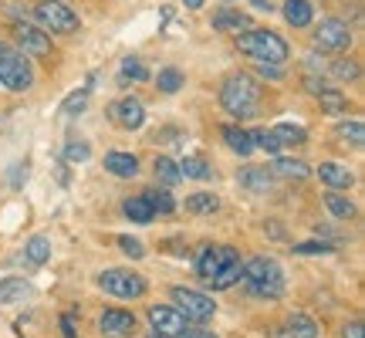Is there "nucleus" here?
Here are the masks:
<instances>
[{"mask_svg": "<svg viewBox=\"0 0 365 338\" xmlns=\"http://www.w3.org/2000/svg\"><path fill=\"white\" fill-rule=\"evenodd\" d=\"M240 271H244L240 254L230 244H203L196 254V277L210 291H230L240 285Z\"/></svg>", "mask_w": 365, "mask_h": 338, "instance_id": "obj_1", "label": "nucleus"}, {"mask_svg": "<svg viewBox=\"0 0 365 338\" xmlns=\"http://www.w3.org/2000/svg\"><path fill=\"white\" fill-rule=\"evenodd\" d=\"M261 102H264V88L257 85L254 75L247 71H234L227 75L220 85V105L227 116H234L237 122H247V118L261 116Z\"/></svg>", "mask_w": 365, "mask_h": 338, "instance_id": "obj_2", "label": "nucleus"}, {"mask_svg": "<svg viewBox=\"0 0 365 338\" xmlns=\"http://www.w3.org/2000/svg\"><path fill=\"white\" fill-rule=\"evenodd\" d=\"M237 51L254 58L257 65H277L284 68L287 58H291V48H287V41L271 31V27H247V31H240L234 38Z\"/></svg>", "mask_w": 365, "mask_h": 338, "instance_id": "obj_3", "label": "nucleus"}, {"mask_svg": "<svg viewBox=\"0 0 365 338\" xmlns=\"http://www.w3.org/2000/svg\"><path fill=\"white\" fill-rule=\"evenodd\" d=\"M240 281L247 285L250 295L267 298V301H277L287 287L284 267H281L274 257H250L247 264H244V271H240Z\"/></svg>", "mask_w": 365, "mask_h": 338, "instance_id": "obj_4", "label": "nucleus"}, {"mask_svg": "<svg viewBox=\"0 0 365 338\" xmlns=\"http://www.w3.org/2000/svg\"><path fill=\"white\" fill-rule=\"evenodd\" d=\"M31 14H34L41 31H48V34H78L81 27V17L65 0H38L31 7Z\"/></svg>", "mask_w": 365, "mask_h": 338, "instance_id": "obj_5", "label": "nucleus"}, {"mask_svg": "<svg viewBox=\"0 0 365 338\" xmlns=\"http://www.w3.org/2000/svg\"><path fill=\"white\" fill-rule=\"evenodd\" d=\"M0 85L7 91H27L34 85V65H31V58H24L11 41H0Z\"/></svg>", "mask_w": 365, "mask_h": 338, "instance_id": "obj_6", "label": "nucleus"}, {"mask_svg": "<svg viewBox=\"0 0 365 338\" xmlns=\"http://www.w3.org/2000/svg\"><path fill=\"white\" fill-rule=\"evenodd\" d=\"M98 287H102L105 295H112V298L135 301L149 291V281L139 271H132V267H105L98 274Z\"/></svg>", "mask_w": 365, "mask_h": 338, "instance_id": "obj_7", "label": "nucleus"}, {"mask_svg": "<svg viewBox=\"0 0 365 338\" xmlns=\"http://www.w3.org/2000/svg\"><path fill=\"white\" fill-rule=\"evenodd\" d=\"M170 298H173V308H176L186 322H196V325H203V322H210V318L217 314V304H213V298H210L207 291H196V287H173Z\"/></svg>", "mask_w": 365, "mask_h": 338, "instance_id": "obj_8", "label": "nucleus"}, {"mask_svg": "<svg viewBox=\"0 0 365 338\" xmlns=\"http://www.w3.org/2000/svg\"><path fill=\"white\" fill-rule=\"evenodd\" d=\"M312 41H314V48H318V51H328V54H345L349 48H352L355 34H352V27L345 24L341 17H322V21L314 24Z\"/></svg>", "mask_w": 365, "mask_h": 338, "instance_id": "obj_9", "label": "nucleus"}, {"mask_svg": "<svg viewBox=\"0 0 365 338\" xmlns=\"http://www.w3.org/2000/svg\"><path fill=\"white\" fill-rule=\"evenodd\" d=\"M14 48L24 54V58H34V61H51V34L48 31H41L38 24H24V21H17L14 24Z\"/></svg>", "mask_w": 365, "mask_h": 338, "instance_id": "obj_10", "label": "nucleus"}, {"mask_svg": "<svg viewBox=\"0 0 365 338\" xmlns=\"http://www.w3.org/2000/svg\"><path fill=\"white\" fill-rule=\"evenodd\" d=\"M108 122L118 126V129L125 132H135L145 126V105L139 98H132V95H122L115 102L108 105Z\"/></svg>", "mask_w": 365, "mask_h": 338, "instance_id": "obj_11", "label": "nucleus"}, {"mask_svg": "<svg viewBox=\"0 0 365 338\" xmlns=\"http://www.w3.org/2000/svg\"><path fill=\"white\" fill-rule=\"evenodd\" d=\"M149 325H153V332L163 338H180L186 328H190V322L182 318L173 304H149Z\"/></svg>", "mask_w": 365, "mask_h": 338, "instance_id": "obj_12", "label": "nucleus"}, {"mask_svg": "<svg viewBox=\"0 0 365 338\" xmlns=\"http://www.w3.org/2000/svg\"><path fill=\"white\" fill-rule=\"evenodd\" d=\"M318 335H322V332H318V322L304 312L287 314L281 325L267 328V338H318Z\"/></svg>", "mask_w": 365, "mask_h": 338, "instance_id": "obj_13", "label": "nucleus"}, {"mask_svg": "<svg viewBox=\"0 0 365 338\" xmlns=\"http://www.w3.org/2000/svg\"><path fill=\"white\" fill-rule=\"evenodd\" d=\"M135 314L125 312V308H108V312H102V318H98V328H102L105 338H132L135 335Z\"/></svg>", "mask_w": 365, "mask_h": 338, "instance_id": "obj_14", "label": "nucleus"}, {"mask_svg": "<svg viewBox=\"0 0 365 338\" xmlns=\"http://www.w3.org/2000/svg\"><path fill=\"white\" fill-rule=\"evenodd\" d=\"M210 27L220 31V34H240V31L250 27V17L244 11H237V7H217L213 17H210Z\"/></svg>", "mask_w": 365, "mask_h": 338, "instance_id": "obj_15", "label": "nucleus"}, {"mask_svg": "<svg viewBox=\"0 0 365 338\" xmlns=\"http://www.w3.org/2000/svg\"><path fill=\"white\" fill-rule=\"evenodd\" d=\"M314 173H318V180L325 183L328 190H352L355 186V173L349 166H341V163H322Z\"/></svg>", "mask_w": 365, "mask_h": 338, "instance_id": "obj_16", "label": "nucleus"}, {"mask_svg": "<svg viewBox=\"0 0 365 338\" xmlns=\"http://www.w3.org/2000/svg\"><path fill=\"white\" fill-rule=\"evenodd\" d=\"M237 183H240L247 193H271L274 173L267 166H244L237 173Z\"/></svg>", "mask_w": 365, "mask_h": 338, "instance_id": "obj_17", "label": "nucleus"}, {"mask_svg": "<svg viewBox=\"0 0 365 338\" xmlns=\"http://www.w3.org/2000/svg\"><path fill=\"white\" fill-rule=\"evenodd\" d=\"M267 169H271L277 180H294V183L312 176V166H308L304 159H291V156H274V163Z\"/></svg>", "mask_w": 365, "mask_h": 338, "instance_id": "obj_18", "label": "nucleus"}, {"mask_svg": "<svg viewBox=\"0 0 365 338\" xmlns=\"http://www.w3.org/2000/svg\"><path fill=\"white\" fill-rule=\"evenodd\" d=\"M281 14L291 27H312L314 24V4L312 0H284Z\"/></svg>", "mask_w": 365, "mask_h": 338, "instance_id": "obj_19", "label": "nucleus"}, {"mask_svg": "<svg viewBox=\"0 0 365 338\" xmlns=\"http://www.w3.org/2000/svg\"><path fill=\"white\" fill-rule=\"evenodd\" d=\"M105 169L118 176V180H132V176H139V156H132V153H108L105 156Z\"/></svg>", "mask_w": 365, "mask_h": 338, "instance_id": "obj_20", "label": "nucleus"}, {"mask_svg": "<svg viewBox=\"0 0 365 338\" xmlns=\"http://www.w3.org/2000/svg\"><path fill=\"white\" fill-rule=\"evenodd\" d=\"M31 281L27 277H0V304H17V301L31 298Z\"/></svg>", "mask_w": 365, "mask_h": 338, "instance_id": "obj_21", "label": "nucleus"}, {"mask_svg": "<svg viewBox=\"0 0 365 338\" xmlns=\"http://www.w3.org/2000/svg\"><path fill=\"white\" fill-rule=\"evenodd\" d=\"M24 260L27 264H34V267L48 264V260H51V237H44V234L31 237V240L24 244Z\"/></svg>", "mask_w": 365, "mask_h": 338, "instance_id": "obj_22", "label": "nucleus"}, {"mask_svg": "<svg viewBox=\"0 0 365 338\" xmlns=\"http://www.w3.org/2000/svg\"><path fill=\"white\" fill-rule=\"evenodd\" d=\"M318 102H322V112L325 116H341V112H349V95L341 88H322L318 91Z\"/></svg>", "mask_w": 365, "mask_h": 338, "instance_id": "obj_23", "label": "nucleus"}, {"mask_svg": "<svg viewBox=\"0 0 365 338\" xmlns=\"http://www.w3.org/2000/svg\"><path fill=\"white\" fill-rule=\"evenodd\" d=\"M186 210H190V213H196V217H210V213H217V210H220V196L207 193V190L190 193V196H186Z\"/></svg>", "mask_w": 365, "mask_h": 338, "instance_id": "obj_24", "label": "nucleus"}, {"mask_svg": "<svg viewBox=\"0 0 365 338\" xmlns=\"http://www.w3.org/2000/svg\"><path fill=\"white\" fill-rule=\"evenodd\" d=\"M325 207H328V213H331L335 220H352L355 213H359L352 200H349V196H341L339 190H328L325 193Z\"/></svg>", "mask_w": 365, "mask_h": 338, "instance_id": "obj_25", "label": "nucleus"}, {"mask_svg": "<svg viewBox=\"0 0 365 338\" xmlns=\"http://www.w3.org/2000/svg\"><path fill=\"white\" fill-rule=\"evenodd\" d=\"M335 135H339L345 145H352V149H362L365 145V126H362V118H345V122H339L335 126Z\"/></svg>", "mask_w": 365, "mask_h": 338, "instance_id": "obj_26", "label": "nucleus"}, {"mask_svg": "<svg viewBox=\"0 0 365 338\" xmlns=\"http://www.w3.org/2000/svg\"><path fill=\"white\" fill-rule=\"evenodd\" d=\"M223 143L230 145L237 156H250V153H254L250 132H247V129H240V126H223Z\"/></svg>", "mask_w": 365, "mask_h": 338, "instance_id": "obj_27", "label": "nucleus"}, {"mask_svg": "<svg viewBox=\"0 0 365 338\" xmlns=\"http://www.w3.org/2000/svg\"><path fill=\"white\" fill-rule=\"evenodd\" d=\"M122 213H125L132 223H139V227L153 223V217H156V213H153V207L145 203V196H129V200L122 203Z\"/></svg>", "mask_w": 365, "mask_h": 338, "instance_id": "obj_28", "label": "nucleus"}, {"mask_svg": "<svg viewBox=\"0 0 365 338\" xmlns=\"http://www.w3.org/2000/svg\"><path fill=\"white\" fill-rule=\"evenodd\" d=\"M271 132L281 145H304L308 143V129H304V126H294V122H277Z\"/></svg>", "mask_w": 365, "mask_h": 338, "instance_id": "obj_29", "label": "nucleus"}, {"mask_svg": "<svg viewBox=\"0 0 365 338\" xmlns=\"http://www.w3.org/2000/svg\"><path fill=\"white\" fill-rule=\"evenodd\" d=\"M180 173H182V180H200V183L213 180V169H210V163L203 156H186L180 163Z\"/></svg>", "mask_w": 365, "mask_h": 338, "instance_id": "obj_30", "label": "nucleus"}, {"mask_svg": "<svg viewBox=\"0 0 365 338\" xmlns=\"http://www.w3.org/2000/svg\"><path fill=\"white\" fill-rule=\"evenodd\" d=\"M153 173H156V180L163 183V186H176V183L182 180L180 163H173L170 156H159L156 163H153Z\"/></svg>", "mask_w": 365, "mask_h": 338, "instance_id": "obj_31", "label": "nucleus"}, {"mask_svg": "<svg viewBox=\"0 0 365 338\" xmlns=\"http://www.w3.org/2000/svg\"><path fill=\"white\" fill-rule=\"evenodd\" d=\"M156 85H159V91L163 95H176V91L186 85V78H182V71L180 68H159V75H156Z\"/></svg>", "mask_w": 365, "mask_h": 338, "instance_id": "obj_32", "label": "nucleus"}, {"mask_svg": "<svg viewBox=\"0 0 365 338\" xmlns=\"http://www.w3.org/2000/svg\"><path fill=\"white\" fill-rule=\"evenodd\" d=\"M331 78H339V81H359L362 78V65L355 61V58H339V61H331Z\"/></svg>", "mask_w": 365, "mask_h": 338, "instance_id": "obj_33", "label": "nucleus"}, {"mask_svg": "<svg viewBox=\"0 0 365 338\" xmlns=\"http://www.w3.org/2000/svg\"><path fill=\"white\" fill-rule=\"evenodd\" d=\"M132 81H145L149 78V71H145V65L135 58V54H129V58H122V71H118V85H129Z\"/></svg>", "mask_w": 365, "mask_h": 338, "instance_id": "obj_34", "label": "nucleus"}, {"mask_svg": "<svg viewBox=\"0 0 365 338\" xmlns=\"http://www.w3.org/2000/svg\"><path fill=\"white\" fill-rule=\"evenodd\" d=\"M250 143H254V149H261V153H267V156H281V149H284V145L274 139L271 129H254L250 132Z\"/></svg>", "mask_w": 365, "mask_h": 338, "instance_id": "obj_35", "label": "nucleus"}, {"mask_svg": "<svg viewBox=\"0 0 365 338\" xmlns=\"http://www.w3.org/2000/svg\"><path fill=\"white\" fill-rule=\"evenodd\" d=\"M88 98H91V88H78V91H71L65 102H61V116H81L85 108H88Z\"/></svg>", "mask_w": 365, "mask_h": 338, "instance_id": "obj_36", "label": "nucleus"}, {"mask_svg": "<svg viewBox=\"0 0 365 338\" xmlns=\"http://www.w3.org/2000/svg\"><path fill=\"white\" fill-rule=\"evenodd\" d=\"M145 203L153 207V213H173L176 210V200L170 196V190H145Z\"/></svg>", "mask_w": 365, "mask_h": 338, "instance_id": "obj_37", "label": "nucleus"}, {"mask_svg": "<svg viewBox=\"0 0 365 338\" xmlns=\"http://www.w3.org/2000/svg\"><path fill=\"white\" fill-rule=\"evenodd\" d=\"M91 145L85 139H68L65 143V163H88Z\"/></svg>", "mask_w": 365, "mask_h": 338, "instance_id": "obj_38", "label": "nucleus"}, {"mask_svg": "<svg viewBox=\"0 0 365 338\" xmlns=\"http://www.w3.org/2000/svg\"><path fill=\"white\" fill-rule=\"evenodd\" d=\"M294 254H298V257H314V254H335V244H331V240H312V244H294Z\"/></svg>", "mask_w": 365, "mask_h": 338, "instance_id": "obj_39", "label": "nucleus"}, {"mask_svg": "<svg viewBox=\"0 0 365 338\" xmlns=\"http://www.w3.org/2000/svg\"><path fill=\"white\" fill-rule=\"evenodd\" d=\"M115 244H118V247H122V254H129L132 260H143V257H145V244H143V240H139V237L122 234V237H118V240H115Z\"/></svg>", "mask_w": 365, "mask_h": 338, "instance_id": "obj_40", "label": "nucleus"}, {"mask_svg": "<svg viewBox=\"0 0 365 338\" xmlns=\"http://www.w3.org/2000/svg\"><path fill=\"white\" fill-rule=\"evenodd\" d=\"M24 183H27V159L24 163H14L11 173H7V186L11 190H24Z\"/></svg>", "mask_w": 365, "mask_h": 338, "instance_id": "obj_41", "label": "nucleus"}, {"mask_svg": "<svg viewBox=\"0 0 365 338\" xmlns=\"http://www.w3.org/2000/svg\"><path fill=\"white\" fill-rule=\"evenodd\" d=\"M257 75H261V78H271V81H281V78H284V68H277V65H257Z\"/></svg>", "mask_w": 365, "mask_h": 338, "instance_id": "obj_42", "label": "nucleus"}, {"mask_svg": "<svg viewBox=\"0 0 365 338\" xmlns=\"http://www.w3.org/2000/svg\"><path fill=\"white\" fill-rule=\"evenodd\" d=\"M341 338H365V325L355 318V322H349V325L341 328Z\"/></svg>", "mask_w": 365, "mask_h": 338, "instance_id": "obj_43", "label": "nucleus"}, {"mask_svg": "<svg viewBox=\"0 0 365 338\" xmlns=\"http://www.w3.org/2000/svg\"><path fill=\"white\" fill-rule=\"evenodd\" d=\"M264 234H271L274 240H284V227H281V220H267L264 223Z\"/></svg>", "mask_w": 365, "mask_h": 338, "instance_id": "obj_44", "label": "nucleus"}, {"mask_svg": "<svg viewBox=\"0 0 365 338\" xmlns=\"http://www.w3.org/2000/svg\"><path fill=\"white\" fill-rule=\"evenodd\" d=\"M304 85H308V91H312V95H318L322 88H328V81L322 78V75H308V78H304Z\"/></svg>", "mask_w": 365, "mask_h": 338, "instance_id": "obj_45", "label": "nucleus"}, {"mask_svg": "<svg viewBox=\"0 0 365 338\" xmlns=\"http://www.w3.org/2000/svg\"><path fill=\"white\" fill-rule=\"evenodd\" d=\"M180 338H217L213 332H207V328H186Z\"/></svg>", "mask_w": 365, "mask_h": 338, "instance_id": "obj_46", "label": "nucleus"}, {"mask_svg": "<svg viewBox=\"0 0 365 338\" xmlns=\"http://www.w3.org/2000/svg\"><path fill=\"white\" fill-rule=\"evenodd\" d=\"M61 328H65V338H75V328H71V318H61Z\"/></svg>", "mask_w": 365, "mask_h": 338, "instance_id": "obj_47", "label": "nucleus"}, {"mask_svg": "<svg viewBox=\"0 0 365 338\" xmlns=\"http://www.w3.org/2000/svg\"><path fill=\"white\" fill-rule=\"evenodd\" d=\"M254 7H257V11H274L271 0H254Z\"/></svg>", "mask_w": 365, "mask_h": 338, "instance_id": "obj_48", "label": "nucleus"}, {"mask_svg": "<svg viewBox=\"0 0 365 338\" xmlns=\"http://www.w3.org/2000/svg\"><path fill=\"white\" fill-rule=\"evenodd\" d=\"M182 4H186V7H190V11H200V7H203V4H207V0H182Z\"/></svg>", "mask_w": 365, "mask_h": 338, "instance_id": "obj_49", "label": "nucleus"}, {"mask_svg": "<svg viewBox=\"0 0 365 338\" xmlns=\"http://www.w3.org/2000/svg\"><path fill=\"white\" fill-rule=\"evenodd\" d=\"M145 338H163V335H156V332H149V335H145Z\"/></svg>", "mask_w": 365, "mask_h": 338, "instance_id": "obj_50", "label": "nucleus"}, {"mask_svg": "<svg viewBox=\"0 0 365 338\" xmlns=\"http://www.w3.org/2000/svg\"><path fill=\"white\" fill-rule=\"evenodd\" d=\"M223 4H230V0H223Z\"/></svg>", "mask_w": 365, "mask_h": 338, "instance_id": "obj_51", "label": "nucleus"}]
</instances>
